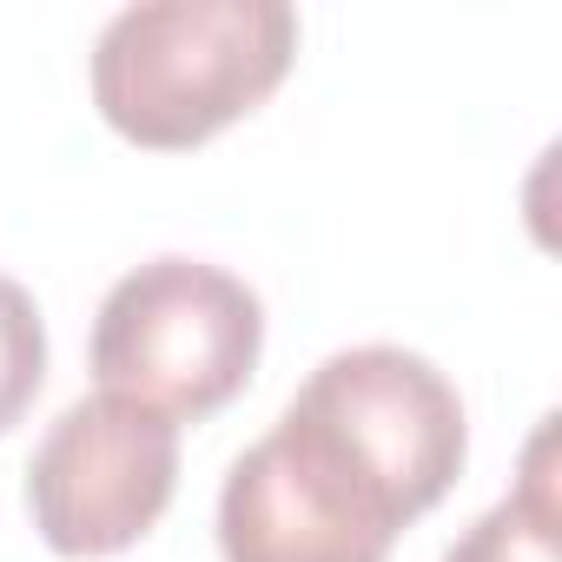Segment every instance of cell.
I'll use <instances>...</instances> for the list:
<instances>
[{"label":"cell","mask_w":562,"mask_h":562,"mask_svg":"<svg viewBox=\"0 0 562 562\" xmlns=\"http://www.w3.org/2000/svg\"><path fill=\"white\" fill-rule=\"evenodd\" d=\"M292 54L299 14L285 0H139L93 41V106L120 139L186 153L265 106Z\"/></svg>","instance_id":"cell-1"},{"label":"cell","mask_w":562,"mask_h":562,"mask_svg":"<svg viewBox=\"0 0 562 562\" xmlns=\"http://www.w3.org/2000/svg\"><path fill=\"white\" fill-rule=\"evenodd\" d=\"M265 351V305L238 271L212 258H146L100 299L93 318V378L113 397H133L159 417L225 411Z\"/></svg>","instance_id":"cell-2"},{"label":"cell","mask_w":562,"mask_h":562,"mask_svg":"<svg viewBox=\"0 0 562 562\" xmlns=\"http://www.w3.org/2000/svg\"><path fill=\"white\" fill-rule=\"evenodd\" d=\"M411 522L391 483L299 397L218 490L225 562H391Z\"/></svg>","instance_id":"cell-3"},{"label":"cell","mask_w":562,"mask_h":562,"mask_svg":"<svg viewBox=\"0 0 562 562\" xmlns=\"http://www.w3.org/2000/svg\"><path fill=\"white\" fill-rule=\"evenodd\" d=\"M172 490L179 424L113 391L67 404L27 463V516L41 542L67 562L133 549L166 516Z\"/></svg>","instance_id":"cell-4"},{"label":"cell","mask_w":562,"mask_h":562,"mask_svg":"<svg viewBox=\"0 0 562 562\" xmlns=\"http://www.w3.org/2000/svg\"><path fill=\"white\" fill-rule=\"evenodd\" d=\"M299 404L318 411L384 483L391 496L424 516L450 496L470 457V424L457 384L404 345H351L331 351L305 384Z\"/></svg>","instance_id":"cell-5"},{"label":"cell","mask_w":562,"mask_h":562,"mask_svg":"<svg viewBox=\"0 0 562 562\" xmlns=\"http://www.w3.org/2000/svg\"><path fill=\"white\" fill-rule=\"evenodd\" d=\"M443 562H562V496H555V417L522 450V483L490 503L450 549Z\"/></svg>","instance_id":"cell-6"},{"label":"cell","mask_w":562,"mask_h":562,"mask_svg":"<svg viewBox=\"0 0 562 562\" xmlns=\"http://www.w3.org/2000/svg\"><path fill=\"white\" fill-rule=\"evenodd\" d=\"M47 384V325L21 278L0 271V437H8Z\"/></svg>","instance_id":"cell-7"}]
</instances>
